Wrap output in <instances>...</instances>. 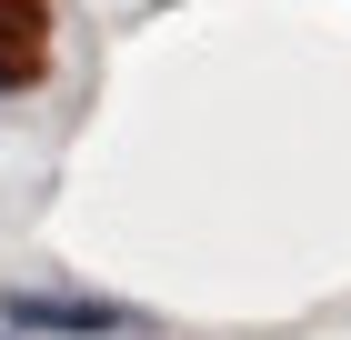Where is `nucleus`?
Instances as JSON below:
<instances>
[{"label": "nucleus", "mask_w": 351, "mask_h": 340, "mask_svg": "<svg viewBox=\"0 0 351 340\" xmlns=\"http://www.w3.org/2000/svg\"><path fill=\"white\" fill-rule=\"evenodd\" d=\"M0 320H10L21 340H40V330H71V340L131 330V311H110V300H51V290H21V300H0Z\"/></svg>", "instance_id": "obj_1"}]
</instances>
